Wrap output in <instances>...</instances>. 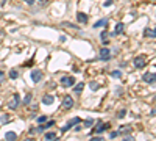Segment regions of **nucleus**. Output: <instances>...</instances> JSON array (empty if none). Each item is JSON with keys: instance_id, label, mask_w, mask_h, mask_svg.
I'll use <instances>...</instances> for the list:
<instances>
[{"instance_id": "19", "label": "nucleus", "mask_w": 156, "mask_h": 141, "mask_svg": "<svg viewBox=\"0 0 156 141\" xmlns=\"http://www.w3.org/2000/svg\"><path fill=\"white\" fill-rule=\"evenodd\" d=\"M44 138L45 140H55V138H58V135H56V132H47L44 135Z\"/></svg>"}, {"instance_id": "9", "label": "nucleus", "mask_w": 156, "mask_h": 141, "mask_svg": "<svg viewBox=\"0 0 156 141\" xmlns=\"http://www.w3.org/2000/svg\"><path fill=\"white\" fill-rule=\"evenodd\" d=\"M131 132H133V127H131V126H122V127L117 130V133H119V135H123V137L128 135V133H131Z\"/></svg>"}, {"instance_id": "34", "label": "nucleus", "mask_w": 156, "mask_h": 141, "mask_svg": "<svg viewBox=\"0 0 156 141\" xmlns=\"http://www.w3.org/2000/svg\"><path fill=\"white\" fill-rule=\"evenodd\" d=\"M92 140L94 141H103V138H102V137H92Z\"/></svg>"}, {"instance_id": "27", "label": "nucleus", "mask_w": 156, "mask_h": 141, "mask_svg": "<svg viewBox=\"0 0 156 141\" xmlns=\"http://www.w3.org/2000/svg\"><path fill=\"white\" fill-rule=\"evenodd\" d=\"M0 121H2L3 124H6V122H9V121H11V118H9L8 115H2V118H0Z\"/></svg>"}, {"instance_id": "32", "label": "nucleus", "mask_w": 156, "mask_h": 141, "mask_svg": "<svg viewBox=\"0 0 156 141\" xmlns=\"http://www.w3.org/2000/svg\"><path fill=\"white\" fill-rule=\"evenodd\" d=\"M39 5H41V6H47V5H48V0H39Z\"/></svg>"}, {"instance_id": "36", "label": "nucleus", "mask_w": 156, "mask_h": 141, "mask_svg": "<svg viewBox=\"0 0 156 141\" xmlns=\"http://www.w3.org/2000/svg\"><path fill=\"white\" fill-rule=\"evenodd\" d=\"M36 133V129H30V135H34Z\"/></svg>"}, {"instance_id": "25", "label": "nucleus", "mask_w": 156, "mask_h": 141, "mask_svg": "<svg viewBox=\"0 0 156 141\" xmlns=\"http://www.w3.org/2000/svg\"><path fill=\"white\" fill-rule=\"evenodd\" d=\"M45 130H47V127H45V124H44V122H41V126L36 129V132H38V133H42V132H45Z\"/></svg>"}, {"instance_id": "33", "label": "nucleus", "mask_w": 156, "mask_h": 141, "mask_svg": "<svg viewBox=\"0 0 156 141\" xmlns=\"http://www.w3.org/2000/svg\"><path fill=\"white\" fill-rule=\"evenodd\" d=\"M109 137H111V138H116V137H119V133H117V132H111Z\"/></svg>"}, {"instance_id": "22", "label": "nucleus", "mask_w": 156, "mask_h": 141, "mask_svg": "<svg viewBox=\"0 0 156 141\" xmlns=\"http://www.w3.org/2000/svg\"><path fill=\"white\" fill-rule=\"evenodd\" d=\"M125 116H127V110H125V108H122V110L117 111V118H119V119H122V118H125Z\"/></svg>"}, {"instance_id": "38", "label": "nucleus", "mask_w": 156, "mask_h": 141, "mask_svg": "<svg viewBox=\"0 0 156 141\" xmlns=\"http://www.w3.org/2000/svg\"><path fill=\"white\" fill-rule=\"evenodd\" d=\"M153 31H155V38H156V28H155V30H153Z\"/></svg>"}, {"instance_id": "18", "label": "nucleus", "mask_w": 156, "mask_h": 141, "mask_svg": "<svg viewBox=\"0 0 156 141\" xmlns=\"http://www.w3.org/2000/svg\"><path fill=\"white\" fill-rule=\"evenodd\" d=\"M144 36H145V38H155V31H153L152 28H145V30H144Z\"/></svg>"}, {"instance_id": "2", "label": "nucleus", "mask_w": 156, "mask_h": 141, "mask_svg": "<svg viewBox=\"0 0 156 141\" xmlns=\"http://www.w3.org/2000/svg\"><path fill=\"white\" fill-rule=\"evenodd\" d=\"M80 122H81V119H80V118H73V119H70V121H69L64 127H61V132H63V133H66L67 130H70L73 126H77V124H80Z\"/></svg>"}, {"instance_id": "15", "label": "nucleus", "mask_w": 156, "mask_h": 141, "mask_svg": "<svg viewBox=\"0 0 156 141\" xmlns=\"http://www.w3.org/2000/svg\"><path fill=\"white\" fill-rule=\"evenodd\" d=\"M5 140H9V141L17 140V133L16 132H6L5 133Z\"/></svg>"}, {"instance_id": "3", "label": "nucleus", "mask_w": 156, "mask_h": 141, "mask_svg": "<svg viewBox=\"0 0 156 141\" xmlns=\"http://www.w3.org/2000/svg\"><path fill=\"white\" fill-rule=\"evenodd\" d=\"M61 85L69 88V86H73L75 85V77H70V75H64L61 77Z\"/></svg>"}, {"instance_id": "29", "label": "nucleus", "mask_w": 156, "mask_h": 141, "mask_svg": "<svg viewBox=\"0 0 156 141\" xmlns=\"http://www.w3.org/2000/svg\"><path fill=\"white\" fill-rule=\"evenodd\" d=\"M45 121H47V116H45V115H44V116H39V118H38V122H39V124H41V122H45Z\"/></svg>"}, {"instance_id": "30", "label": "nucleus", "mask_w": 156, "mask_h": 141, "mask_svg": "<svg viewBox=\"0 0 156 141\" xmlns=\"http://www.w3.org/2000/svg\"><path fill=\"white\" fill-rule=\"evenodd\" d=\"M44 124H45V127H47V129H48V127H52V126H53V124H55V121H48V122H47V121H45V122H44Z\"/></svg>"}, {"instance_id": "1", "label": "nucleus", "mask_w": 156, "mask_h": 141, "mask_svg": "<svg viewBox=\"0 0 156 141\" xmlns=\"http://www.w3.org/2000/svg\"><path fill=\"white\" fill-rule=\"evenodd\" d=\"M42 71L41 69H34V71H31L30 72V78H31V82L33 83H39L41 80H42Z\"/></svg>"}, {"instance_id": "20", "label": "nucleus", "mask_w": 156, "mask_h": 141, "mask_svg": "<svg viewBox=\"0 0 156 141\" xmlns=\"http://www.w3.org/2000/svg\"><path fill=\"white\" fill-rule=\"evenodd\" d=\"M17 77H19V72H17V69H11V71H9V78L16 80Z\"/></svg>"}, {"instance_id": "10", "label": "nucleus", "mask_w": 156, "mask_h": 141, "mask_svg": "<svg viewBox=\"0 0 156 141\" xmlns=\"http://www.w3.org/2000/svg\"><path fill=\"white\" fill-rule=\"evenodd\" d=\"M73 107V99L70 96H66L63 100V108H72Z\"/></svg>"}, {"instance_id": "13", "label": "nucleus", "mask_w": 156, "mask_h": 141, "mask_svg": "<svg viewBox=\"0 0 156 141\" xmlns=\"http://www.w3.org/2000/svg\"><path fill=\"white\" fill-rule=\"evenodd\" d=\"M102 27H108V19H100L98 22L94 24V28H102Z\"/></svg>"}, {"instance_id": "4", "label": "nucleus", "mask_w": 156, "mask_h": 141, "mask_svg": "<svg viewBox=\"0 0 156 141\" xmlns=\"http://www.w3.org/2000/svg\"><path fill=\"white\" fill-rule=\"evenodd\" d=\"M19 102H20L19 94H14V96H13V99L8 102V108H9V110H16V108L19 107Z\"/></svg>"}, {"instance_id": "39", "label": "nucleus", "mask_w": 156, "mask_h": 141, "mask_svg": "<svg viewBox=\"0 0 156 141\" xmlns=\"http://www.w3.org/2000/svg\"><path fill=\"white\" fill-rule=\"evenodd\" d=\"M155 102H156V97H155Z\"/></svg>"}, {"instance_id": "37", "label": "nucleus", "mask_w": 156, "mask_h": 141, "mask_svg": "<svg viewBox=\"0 0 156 141\" xmlns=\"http://www.w3.org/2000/svg\"><path fill=\"white\" fill-rule=\"evenodd\" d=\"M3 75H5V74H3V71H0V80L3 78Z\"/></svg>"}, {"instance_id": "28", "label": "nucleus", "mask_w": 156, "mask_h": 141, "mask_svg": "<svg viewBox=\"0 0 156 141\" xmlns=\"http://www.w3.org/2000/svg\"><path fill=\"white\" fill-rule=\"evenodd\" d=\"M92 124H94V119H92V118H88V119L84 121V127H91Z\"/></svg>"}, {"instance_id": "12", "label": "nucleus", "mask_w": 156, "mask_h": 141, "mask_svg": "<svg viewBox=\"0 0 156 141\" xmlns=\"http://www.w3.org/2000/svg\"><path fill=\"white\" fill-rule=\"evenodd\" d=\"M42 102H44L45 105H52V104L55 102V97H53L52 94H45V96L42 97Z\"/></svg>"}, {"instance_id": "23", "label": "nucleus", "mask_w": 156, "mask_h": 141, "mask_svg": "<svg viewBox=\"0 0 156 141\" xmlns=\"http://www.w3.org/2000/svg\"><path fill=\"white\" fill-rule=\"evenodd\" d=\"M89 86H91V89H92V91H97V89L100 88V85H98L97 82H91V83H89Z\"/></svg>"}, {"instance_id": "6", "label": "nucleus", "mask_w": 156, "mask_h": 141, "mask_svg": "<svg viewBox=\"0 0 156 141\" xmlns=\"http://www.w3.org/2000/svg\"><path fill=\"white\" fill-rule=\"evenodd\" d=\"M134 66H136L138 69H142V67L145 66V57H144V55H138V57L134 58Z\"/></svg>"}, {"instance_id": "24", "label": "nucleus", "mask_w": 156, "mask_h": 141, "mask_svg": "<svg viewBox=\"0 0 156 141\" xmlns=\"http://www.w3.org/2000/svg\"><path fill=\"white\" fill-rule=\"evenodd\" d=\"M83 88H84V83H78V85H75V93H81L83 91Z\"/></svg>"}, {"instance_id": "5", "label": "nucleus", "mask_w": 156, "mask_h": 141, "mask_svg": "<svg viewBox=\"0 0 156 141\" xmlns=\"http://www.w3.org/2000/svg\"><path fill=\"white\" fill-rule=\"evenodd\" d=\"M98 58H100V60H103V61H108V60L111 58V50H109L108 47H103V49L100 50V55H98Z\"/></svg>"}, {"instance_id": "7", "label": "nucleus", "mask_w": 156, "mask_h": 141, "mask_svg": "<svg viewBox=\"0 0 156 141\" xmlns=\"http://www.w3.org/2000/svg\"><path fill=\"white\" fill-rule=\"evenodd\" d=\"M142 80H144L145 83H155L156 82V74L155 72H147V74H144Z\"/></svg>"}, {"instance_id": "26", "label": "nucleus", "mask_w": 156, "mask_h": 141, "mask_svg": "<svg viewBox=\"0 0 156 141\" xmlns=\"http://www.w3.org/2000/svg\"><path fill=\"white\" fill-rule=\"evenodd\" d=\"M63 25H64V27H69V28H75V30H78V28H80L78 25H75V24H70V22H64Z\"/></svg>"}, {"instance_id": "14", "label": "nucleus", "mask_w": 156, "mask_h": 141, "mask_svg": "<svg viewBox=\"0 0 156 141\" xmlns=\"http://www.w3.org/2000/svg\"><path fill=\"white\" fill-rule=\"evenodd\" d=\"M125 31V24L123 22H117V25H116V35H122Z\"/></svg>"}, {"instance_id": "17", "label": "nucleus", "mask_w": 156, "mask_h": 141, "mask_svg": "<svg viewBox=\"0 0 156 141\" xmlns=\"http://www.w3.org/2000/svg\"><path fill=\"white\" fill-rule=\"evenodd\" d=\"M31 100H33V94H31V93H28V94L23 97V102H22V104H23V105H30V104H31Z\"/></svg>"}, {"instance_id": "31", "label": "nucleus", "mask_w": 156, "mask_h": 141, "mask_svg": "<svg viewBox=\"0 0 156 141\" xmlns=\"http://www.w3.org/2000/svg\"><path fill=\"white\" fill-rule=\"evenodd\" d=\"M113 5V0H105L103 2V6H111Z\"/></svg>"}, {"instance_id": "21", "label": "nucleus", "mask_w": 156, "mask_h": 141, "mask_svg": "<svg viewBox=\"0 0 156 141\" xmlns=\"http://www.w3.org/2000/svg\"><path fill=\"white\" fill-rule=\"evenodd\" d=\"M111 77H114V78H120V77H122V71H119V69L113 71V72H111Z\"/></svg>"}, {"instance_id": "16", "label": "nucleus", "mask_w": 156, "mask_h": 141, "mask_svg": "<svg viewBox=\"0 0 156 141\" xmlns=\"http://www.w3.org/2000/svg\"><path fill=\"white\" fill-rule=\"evenodd\" d=\"M100 38H102V42L105 46H108V42H109V39H108V30H103L102 35H100Z\"/></svg>"}, {"instance_id": "8", "label": "nucleus", "mask_w": 156, "mask_h": 141, "mask_svg": "<svg viewBox=\"0 0 156 141\" xmlns=\"http://www.w3.org/2000/svg\"><path fill=\"white\" fill-rule=\"evenodd\" d=\"M108 129H109V124H108V122H106V124H105V122H98V126L94 129V133H103V132L108 130Z\"/></svg>"}, {"instance_id": "11", "label": "nucleus", "mask_w": 156, "mask_h": 141, "mask_svg": "<svg viewBox=\"0 0 156 141\" xmlns=\"http://www.w3.org/2000/svg\"><path fill=\"white\" fill-rule=\"evenodd\" d=\"M77 19H78L80 24H88V20H89L88 14H84V13H78V14H77Z\"/></svg>"}, {"instance_id": "35", "label": "nucleus", "mask_w": 156, "mask_h": 141, "mask_svg": "<svg viewBox=\"0 0 156 141\" xmlns=\"http://www.w3.org/2000/svg\"><path fill=\"white\" fill-rule=\"evenodd\" d=\"M25 2H27L28 5H34V2H36V0H25Z\"/></svg>"}]
</instances>
